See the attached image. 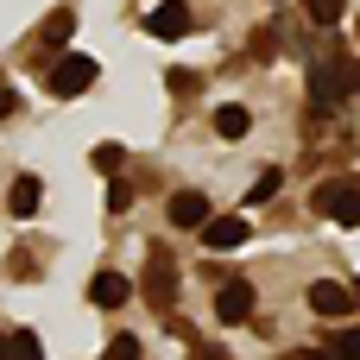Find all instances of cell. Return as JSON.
Wrapping results in <instances>:
<instances>
[{
  "instance_id": "cell-16",
  "label": "cell",
  "mask_w": 360,
  "mask_h": 360,
  "mask_svg": "<svg viewBox=\"0 0 360 360\" xmlns=\"http://www.w3.org/2000/svg\"><path fill=\"white\" fill-rule=\"evenodd\" d=\"M6 354H13V360H44V348H38L32 329H13V335H6Z\"/></svg>"
},
{
  "instance_id": "cell-6",
  "label": "cell",
  "mask_w": 360,
  "mask_h": 360,
  "mask_svg": "<svg viewBox=\"0 0 360 360\" xmlns=\"http://www.w3.org/2000/svg\"><path fill=\"white\" fill-rule=\"evenodd\" d=\"M196 234H202V247H209V253H234V247H247V240H253L247 215H209Z\"/></svg>"
},
{
  "instance_id": "cell-26",
  "label": "cell",
  "mask_w": 360,
  "mask_h": 360,
  "mask_svg": "<svg viewBox=\"0 0 360 360\" xmlns=\"http://www.w3.org/2000/svg\"><path fill=\"white\" fill-rule=\"evenodd\" d=\"M0 360H13V354H6V329H0Z\"/></svg>"
},
{
  "instance_id": "cell-12",
  "label": "cell",
  "mask_w": 360,
  "mask_h": 360,
  "mask_svg": "<svg viewBox=\"0 0 360 360\" xmlns=\"http://www.w3.org/2000/svg\"><path fill=\"white\" fill-rule=\"evenodd\" d=\"M127 297H133V278H127V272H95V278H89V304H95V310H120Z\"/></svg>"
},
{
  "instance_id": "cell-25",
  "label": "cell",
  "mask_w": 360,
  "mask_h": 360,
  "mask_svg": "<svg viewBox=\"0 0 360 360\" xmlns=\"http://www.w3.org/2000/svg\"><path fill=\"white\" fill-rule=\"evenodd\" d=\"M291 360H335V354H329V348H297Z\"/></svg>"
},
{
  "instance_id": "cell-7",
  "label": "cell",
  "mask_w": 360,
  "mask_h": 360,
  "mask_svg": "<svg viewBox=\"0 0 360 360\" xmlns=\"http://www.w3.org/2000/svg\"><path fill=\"white\" fill-rule=\"evenodd\" d=\"M310 310H316L323 323H342V316L354 310V285H342V278H316V285H310Z\"/></svg>"
},
{
  "instance_id": "cell-21",
  "label": "cell",
  "mask_w": 360,
  "mask_h": 360,
  "mask_svg": "<svg viewBox=\"0 0 360 360\" xmlns=\"http://www.w3.org/2000/svg\"><path fill=\"white\" fill-rule=\"evenodd\" d=\"M278 196V171H259V184L247 190V202H272Z\"/></svg>"
},
{
  "instance_id": "cell-18",
  "label": "cell",
  "mask_w": 360,
  "mask_h": 360,
  "mask_svg": "<svg viewBox=\"0 0 360 360\" xmlns=\"http://www.w3.org/2000/svg\"><path fill=\"white\" fill-rule=\"evenodd\" d=\"M323 348H329L335 360H360V329H342V335H335V342H323Z\"/></svg>"
},
{
  "instance_id": "cell-3",
  "label": "cell",
  "mask_w": 360,
  "mask_h": 360,
  "mask_svg": "<svg viewBox=\"0 0 360 360\" xmlns=\"http://www.w3.org/2000/svg\"><path fill=\"white\" fill-rule=\"evenodd\" d=\"M310 209H316L323 221L360 228V184H354V177H323V184H316V196H310Z\"/></svg>"
},
{
  "instance_id": "cell-4",
  "label": "cell",
  "mask_w": 360,
  "mask_h": 360,
  "mask_svg": "<svg viewBox=\"0 0 360 360\" xmlns=\"http://www.w3.org/2000/svg\"><path fill=\"white\" fill-rule=\"evenodd\" d=\"M95 76H101V63H95V57H82V51H63V57L51 63L44 89H51L57 101H76V95H89V89H95Z\"/></svg>"
},
{
  "instance_id": "cell-15",
  "label": "cell",
  "mask_w": 360,
  "mask_h": 360,
  "mask_svg": "<svg viewBox=\"0 0 360 360\" xmlns=\"http://www.w3.org/2000/svg\"><path fill=\"white\" fill-rule=\"evenodd\" d=\"M89 165H95L101 177H114V171L127 165V146H120V139H108V146H95V152H89Z\"/></svg>"
},
{
  "instance_id": "cell-5",
  "label": "cell",
  "mask_w": 360,
  "mask_h": 360,
  "mask_svg": "<svg viewBox=\"0 0 360 360\" xmlns=\"http://www.w3.org/2000/svg\"><path fill=\"white\" fill-rule=\"evenodd\" d=\"M70 38H76V6H51L38 19V32L25 38V57H63Z\"/></svg>"
},
{
  "instance_id": "cell-23",
  "label": "cell",
  "mask_w": 360,
  "mask_h": 360,
  "mask_svg": "<svg viewBox=\"0 0 360 360\" xmlns=\"http://www.w3.org/2000/svg\"><path fill=\"white\" fill-rule=\"evenodd\" d=\"M190 360H234L221 342H190Z\"/></svg>"
},
{
  "instance_id": "cell-22",
  "label": "cell",
  "mask_w": 360,
  "mask_h": 360,
  "mask_svg": "<svg viewBox=\"0 0 360 360\" xmlns=\"http://www.w3.org/2000/svg\"><path fill=\"white\" fill-rule=\"evenodd\" d=\"M127 202H133V184H120V177H114V184H108V215H120Z\"/></svg>"
},
{
  "instance_id": "cell-27",
  "label": "cell",
  "mask_w": 360,
  "mask_h": 360,
  "mask_svg": "<svg viewBox=\"0 0 360 360\" xmlns=\"http://www.w3.org/2000/svg\"><path fill=\"white\" fill-rule=\"evenodd\" d=\"M354 32H360V25H354Z\"/></svg>"
},
{
  "instance_id": "cell-17",
  "label": "cell",
  "mask_w": 360,
  "mask_h": 360,
  "mask_svg": "<svg viewBox=\"0 0 360 360\" xmlns=\"http://www.w3.org/2000/svg\"><path fill=\"white\" fill-rule=\"evenodd\" d=\"M304 13H310V25H323V32H329V25L342 19V0H304Z\"/></svg>"
},
{
  "instance_id": "cell-1",
  "label": "cell",
  "mask_w": 360,
  "mask_h": 360,
  "mask_svg": "<svg viewBox=\"0 0 360 360\" xmlns=\"http://www.w3.org/2000/svg\"><path fill=\"white\" fill-rule=\"evenodd\" d=\"M348 95H360V57L354 51H329L316 70H310V114L323 120L335 101H348Z\"/></svg>"
},
{
  "instance_id": "cell-13",
  "label": "cell",
  "mask_w": 360,
  "mask_h": 360,
  "mask_svg": "<svg viewBox=\"0 0 360 360\" xmlns=\"http://www.w3.org/2000/svg\"><path fill=\"white\" fill-rule=\"evenodd\" d=\"M247 127H253V114H247L240 101H228V108H215V133H221V139H240Z\"/></svg>"
},
{
  "instance_id": "cell-20",
  "label": "cell",
  "mask_w": 360,
  "mask_h": 360,
  "mask_svg": "<svg viewBox=\"0 0 360 360\" xmlns=\"http://www.w3.org/2000/svg\"><path fill=\"white\" fill-rule=\"evenodd\" d=\"M101 360H139V342H133V335H108Z\"/></svg>"
},
{
  "instance_id": "cell-14",
  "label": "cell",
  "mask_w": 360,
  "mask_h": 360,
  "mask_svg": "<svg viewBox=\"0 0 360 360\" xmlns=\"http://www.w3.org/2000/svg\"><path fill=\"white\" fill-rule=\"evenodd\" d=\"M278 51H285V25H259V32H253V57H259V63H272Z\"/></svg>"
},
{
  "instance_id": "cell-8",
  "label": "cell",
  "mask_w": 360,
  "mask_h": 360,
  "mask_svg": "<svg viewBox=\"0 0 360 360\" xmlns=\"http://www.w3.org/2000/svg\"><path fill=\"white\" fill-rule=\"evenodd\" d=\"M190 25H196V13H190L184 0H158V6L146 13V32H152V38H184Z\"/></svg>"
},
{
  "instance_id": "cell-19",
  "label": "cell",
  "mask_w": 360,
  "mask_h": 360,
  "mask_svg": "<svg viewBox=\"0 0 360 360\" xmlns=\"http://www.w3.org/2000/svg\"><path fill=\"white\" fill-rule=\"evenodd\" d=\"M165 82H171V95H177V101H190V95L202 89V76H196V70H171Z\"/></svg>"
},
{
  "instance_id": "cell-10",
  "label": "cell",
  "mask_w": 360,
  "mask_h": 360,
  "mask_svg": "<svg viewBox=\"0 0 360 360\" xmlns=\"http://www.w3.org/2000/svg\"><path fill=\"white\" fill-rule=\"evenodd\" d=\"M247 316H253V285H247V278H228V285L215 291V323L234 329V323H247Z\"/></svg>"
},
{
  "instance_id": "cell-24",
  "label": "cell",
  "mask_w": 360,
  "mask_h": 360,
  "mask_svg": "<svg viewBox=\"0 0 360 360\" xmlns=\"http://www.w3.org/2000/svg\"><path fill=\"white\" fill-rule=\"evenodd\" d=\"M13 108H19V95H13V82H6V76H0V120H6V114H13Z\"/></svg>"
},
{
  "instance_id": "cell-9",
  "label": "cell",
  "mask_w": 360,
  "mask_h": 360,
  "mask_svg": "<svg viewBox=\"0 0 360 360\" xmlns=\"http://www.w3.org/2000/svg\"><path fill=\"white\" fill-rule=\"evenodd\" d=\"M209 215H215V209H209V196H202V190H177V196L165 202V221H171V228H184V234H190V228H202Z\"/></svg>"
},
{
  "instance_id": "cell-11",
  "label": "cell",
  "mask_w": 360,
  "mask_h": 360,
  "mask_svg": "<svg viewBox=\"0 0 360 360\" xmlns=\"http://www.w3.org/2000/svg\"><path fill=\"white\" fill-rule=\"evenodd\" d=\"M38 209H44V177H32V171L13 177V190H6V215H13V221H32Z\"/></svg>"
},
{
  "instance_id": "cell-2",
  "label": "cell",
  "mask_w": 360,
  "mask_h": 360,
  "mask_svg": "<svg viewBox=\"0 0 360 360\" xmlns=\"http://www.w3.org/2000/svg\"><path fill=\"white\" fill-rule=\"evenodd\" d=\"M133 291H139L158 316H171V304H177V259H171V247H165V240L146 253V278H139Z\"/></svg>"
}]
</instances>
